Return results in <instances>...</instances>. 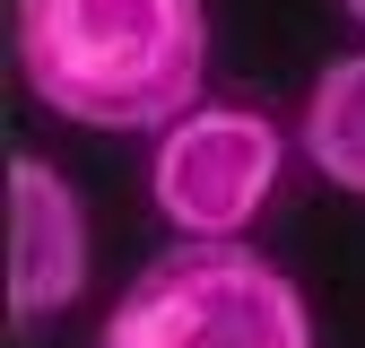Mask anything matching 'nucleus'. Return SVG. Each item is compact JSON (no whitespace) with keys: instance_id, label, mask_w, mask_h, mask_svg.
Here are the masks:
<instances>
[{"instance_id":"f257e3e1","label":"nucleus","mask_w":365,"mask_h":348,"mask_svg":"<svg viewBox=\"0 0 365 348\" xmlns=\"http://www.w3.org/2000/svg\"><path fill=\"white\" fill-rule=\"evenodd\" d=\"M18 78L70 130H157L209 87V0H18Z\"/></svg>"},{"instance_id":"423d86ee","label":"nucleus","mask_w":365,"mask_h":348,"mask_svg":"<svg viewBox=\"0 0 365 348\" xmlns=\"http://www.w3.org/2000/svg\"><path fill=\"white\" fill-rule=\"evenodd\" d=\"M339 18H348V26H356V35H365V0H339Z\"/></svg>"},{"instance_id":"39448f33","label":"nucleus","mask_w":365,"mask_h":348,"mask_svg":"<svg viewBox=\"0 0 365 348\" xmlns=\"http://www.w3.org/2000/svg\"><path fill=\"white\" fill-rule=\"evenodd\" d=\"M296 157L322 174L331 192L365 200V44L356 53H331L313 70L304 105H296Z\"/></svg>"},{"instance_id":"20e7f679","label":"nucleus","mask_w":365,"mask_h":348,"mask_svg":"<svg viewBox=\"0 0 365 348\" xmlns=\"http://www.w3.org/2000/svg\"><path fill=\"white\" fill-rule=\"evenodd\" d=\"M0 174H9L0 183V200H9V331H53L87 296V261H96L87 200L35 148H9Z\"/></svg>"},{"instance_id":"7ed1b4c3","label":"nucleus","mask_w":365,"mask_h":348,"mask_svg":"<svg viewBox=\"0 0 365 348\" xmlns=\"http://www.w3.org/2000/svg\"><path fill=\"white\" fill-rule=\"evenodd\" d=\"M296 130L252 96H200L182 122L148 140V209L174 244H244L261 209L279 200Z\"/></svg>"},{"instance_id":"f03ea898","label":"nucleus","mask_w":365,"mask_h":348,"mask_svg":"<svg viewBox=\"0 0 365 348\" xmlns=\"http://www.w3.org/2000/svg\"><path fill=\"white\" fill-rule=\"evenodd\" d=\"M96 348H322L304 287L252 244H174L130 270Z\"/></svg>"}]
</instances>
